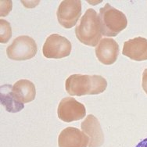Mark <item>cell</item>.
<instances>
[{
  "instance_id": "52a82bcc",
  "label": "cell",
  "mask_w": 147,
  "mask_h": 147,
  "mask_svg": "<svg viewBox=\"0 0 147 147\" xmlns=\"http://www.w3.org/2000/svg\"><path fill=\"white\" fill-rule=\"evenodd\" d=\"M58 117L64 122H72L85 117L86 110L84 105L73 97H65L58 106Z\"/></svg>"
},
{
  "instance_id": "5bb4252c",
  "label": "cell",
  "mask_w": 147,
  "mask_h": 147,
  "mask_svg": "<svg viewBox=\"0 0 147 147\" xmlns=\"http://www.w3.org/2000/svg\"><path fill=\"white\" fill-rule=\"evenodd\" d=\"M12 36L11 26L6 20H0V42L7 43Z\"/></svg>"
},
{
  "instance_id": "9c48e42d",
  "label": "cell",
  "mask_w": 147,
  "mask_h": 147,
  "mask_svg": "<svg viewBox=\"0 0 147 147\" xmlns=\"http://www.w3.org/2000/svg\"><path fill=\"white\" fill-rule=\"evenodd\" d=\"M96 56L99 62L105 65H111L116 62L119 54V45L115 40L104 38L96 47Z\"/></svg>"
},
{
  "instance_id": "6da1fadb",
  "label": "cell",
  "mask_w": 147,
  "mask_h": 147,
  "mask_svg": "<svg viewBox=\"0 0 147 147\" xmlns=\"http://www.w3.org/2000/svg\"><path fill=\"white\" fill-rule=\"evenodd\" d=\"M107 87V82L100 75L72 74L65 82L66 91L71 96L98 95Z\"/></svg>"
},
{
  "instance_id": "277c9868",
  "label": "cell",
  "mask_w": 147,
  "mask_h": 147,
  "mask_svg": "<svg viewBox=\"0 0 147 147\" xmlns=\"http://www.w3.org/2000/svg\"><path fill=\"white\" fill-rule=\"evenodd\" d=\"M37 44L32 38L28 35H21L16 38L6 49V55L13 60L21 61L30 59L36 55Z\"/></svg>"
},
{
  "instance_id": "8992f818",
  "label": "cell",
  "mask_w": 147,
  "mask_h": 147,
  "mask_svg": "<svg viewBox=\"0 0 147 147\" xmlns=\"http://www.w3.org/2000/svg\"><path fill=\"white\" fill-rule=\"evenodd\" d=\"M82 15V2L79 0H64L59 4L57 16L59 24L67 29L75 25Z\"/></svg>"
},
{
  "instance_id": "30bf717a",
  "label": "cell",
  "mask_w": 147,
  "mask_h": 147,
  "mask_svg": "<svg viewBox=\"0 0 147 147\" xmlns=\"http://www.w3.org/2000/svg\"><path fill=\"white\" fill-rule=\"evenodd\" d=\"M82 130L89 138L88 147H100L104 142V136L100 123L92 114L86 117L82 122Z\"/></svg>"
},
{
  "instance_id": "4fadbf2b",
  "label": "cell",
  "mask_w": 147,
  "mask_h": 147,
  "mask_svg": "<svg viewBox=\"0 0 147 147\" xmlns=\"http://www.w3.org/2000/svg\"><path fill=\"white\" fill-rule=\"evenodd\" d=\"M12 88L17 99L23 103L33 101L36 96L35 86L28 80H19L13 85Z\"/></svg>"
},
{
  "instance_id": "3957f363",
  "label": "cell",
  "mask_w": 147,
  "mask_h": 147,
  "mask_svg": "<svg viewBox=\"0 0 147 147\" xmlns=\"http://www.w3.org/2000/svg\"><path fill=\"white\" fill-rule=\"evenodd\" d=\"M99 16L103 36L115 37L127 28V19L125 13L109 3L99 9Z\"/></svg>"
},
{
  "instance_id": "7a4b0ae2",
  "label": "cell",
  "mask_w": 147,
  "mask_h": 147,
  "mask_svg": "<svg viewBox=\"0 0 147 147\" xmlns=\"http://www.w3.org/2000/svg\"><path fill=\"white\" fill-rule=\"evenodd\" d=\"M77 38L88 46H97L102 36L99 14L95 9H88L75 28Z\"/></svg>"
},
{
  "instance_id": "8fae6325",
  "label": "cell",
  "mask_w": 147,
  "mask_h": 147,
  "mask_svg": "<svg viewBox=\"0 0 147 147\" xmlns=\"http://www.w3.org/2000/svg\"><path fill=\"white\" fill-rule=\"evenodd\" d=\"M122 54L136 61L147 60V39L137 37L124 43Z\"/></svg>"
},
{
  "instance_id": "5b68a950",
  "label": "cell",
  "mask_w": 147,
  "mask_h": 147,
  "mask_svg": "<svg viewBox=\"0 0 147 147\" xmlns=\"http://www.w3.org/2000/svg\"><path fill=\"white\" fill-rule=\"evenodd\" d=\"M71 43L67 38L58 34H53L45 40L42 53L49 59H61L71 54Z\"/></svg>"
},
{
  "instance_id": "7c38bea8",
  "label": "cell",
  "mask_w": 147,
  "mask_h": 147,
  "mask_svg": "<svg viewBox=\"0 0 147 147\" xmlns=\"http://www.w3.org/2000/svg\"><path fill=\"white\" fill-rule=\"evenodd\" d=\"M13 86L9 85H4L1 86L0 99L1 103L5 107L6 111L9 113H17L22 110L24 104L17 99L13 92Z\"/></svg>"
},
{
  "instance_id": "2e32d148",
  "label": "cell",
  "mask_w": 147,
  "mask_h": 147,
  "mask_svg": "<svg viewBox=\"0 0 147 147\" xmlns=\"http://www.w3.org/2000/svg\"><path fill=\"white\" fill-rule=\"evenodd\" d=\"M136 147H147V138L139 142Z\"/></svg>"
},
{
  "instance_id": "9a60e30c",
  "label": "cell",
  "mask_w": 147,
  "mask_h": 147,
  "mask_svg": "<svg viewBox=\"0 0 147 147\" xmlns=\"http://www.w3.org/2000/svg\"><path fill=\"white\" fill-rule=\"evenodd\" d=\"M142 86L143 90L147 94V68L145 69L142 73Z\"/></svg>"
},
{
  "instance_id": "ba28073f",
  "label": "cell",
  "mask_w": 147,
  "mask_h": 147,
  "mask_svg": "<svg viewBox=\"0 0 147 147\" xmlns=\"http://www.w3.org/2000/svg\"><path fill=\"white\" fill-rule=\"evenodd\" d=\"M88 144V136L74 127L64 128L58 138L59 147H87Z\"/></svg>"
}]
</instances>
